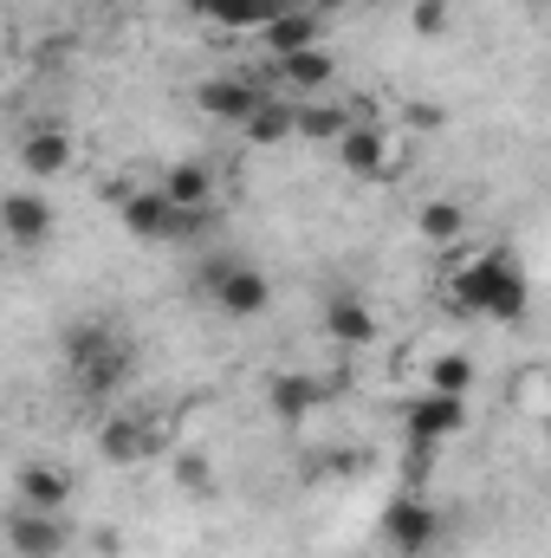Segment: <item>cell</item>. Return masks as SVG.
Wrapping results in <instances>:
<instances>
[{
  "label": "cell",
  "instance_id": "obj_1",
  "mask_svg": "<svg viewBox=\"0 0 551 558\" xmlns=\"http://www.w3.org/2000/svg\"><path fill=\"white\" fill-rule=\"evenodd\" d=\"M448 299H454V312H467V318H500V325H513V318L532 312V286H526V274H519L506 254H480V260L454 267Z\"/></svg>",
  "mask_w": 551,
  "mask_h": 558
},
{
  "label": "cell",
  "instance_id": "obj_2",
  "mask_svg": "<svg viewBox=\"0 0 551 558\" xmlns=\"http://www.w3.org/2000/svg\"><path fill=\"white\" fill-rule=\"evenodd\" d=\"M201 292L228 312V318H260L267 305H273V279L260 274L254 260H234V254H215V260H201Z\"/></svg>",
  "mask_w": 551,
  "mask_h": 558
},
{
  "label": "cell",
  "instance_id": "obj_3",
  "mask_svg": "<svg viewBox=\"0 0 551 558\" xmlns=\"http://www.w3.org/2000/svg\"><path fill=\"white\" fill-rule=\"evenodd\" d=\"M118 221H124V234H131V241H188L208 215L175 208L162 189H131V195L118 202Z\"/></svg>",
  "mask_w": 551,
  "mask_h": 558
},
{
  "label": "cell",
  "instance_id": "obj_4",
  "mask_svg": "<svg viewBox=\"0 0 551 558\" xmlns=\"http://www.w3.org/2000/svg\"><path fill=\"white\" fill-rule=\"evenodd\" d=\"M383 546L396 558H428L441 546V513H434L428 500H415V494L390 500V513H383Z\"/></svg>",
  "mask_w": 551,
  "mask_h": 558
},
{
  "label": "cell",
  "instance_id": "obj_5",
  "mask_svg": "<svg viewBox=\"0 0 551 558\" xmlns=\"http://www.w3.org/2000/svg\"><path fill=\"white\" fill-rule=\"evenodd\" d=\"M403 428H409L415 448H441L467 428V397H441V390H421L409 410H403Z\"/></svg>",
  "mask_w": 551,
  "mask_h": 558
},
{
  "label": "cell",
  "instance_id": "obj_6",
  "mask_svg": "<svg viewBox=\"0 0 551 558\" xmlns=\"http://www.w3.org/2000/svg\"><path fill=\"white\" fill-rule=\"evenodd\" d=\"M195 105H201L215 124H247V118L267 105V92H260V78H247V72H221V78H208V85L195 92Z\"/></svg>",
  "mask_w": 551,
  "mask_h": 558
},
{
  "label": "cell",
  "instance_id": "obj_7",
  "mask_svg": "<svg viewBox=\"0 0 551 558\" xmlns=\"http://www.w3.org/2000/svg\"><path fill=\"white\" fill-rule=\"evenodd\" d=\"M0 228H7L13 247H46L52 228H59V215H52V202H46L39 189H13L7 208H0Z\"/></svg>",
  "mask_w": 551,
  "mask_h": 558
},
{
  "label": "cell",
  "instance_id": "obj_8",
  "mask_svg": "<svg viewBox=\"0 0 551 558\" xmlns=\"http://www.w3.org/2000/svg\"><path fill=\"white\" fill-rule=\"evenodd\" d=\"M267 410L279 422H311L325 410V384L311 371H279V377H267Z\"/></svg>",
  "mask_w": 551,
  "mask_h": 558
},
{
  "label": "cell",
  "instance_id": "obj_9",
  "mask_svg": "<svg viewBox=\"0 0 551 558\" xmlns=\"http://www.w3.org/2000/svg\"><path fill=\"white\" fill-rule=\"evenodd\" d=\"M162 448V435L149 428V422L137 416H111L105 428H98V454L111 461V468H137V461H149Z\"/></svg>",
  "mask_w": 551,
  "mask_h": 558
},
{
  "label": "cell",
  "instance_id": "obj_10",
  "mask_svg": "<svg viewBox=\"0 0 551 558\" xmlns=\"http://www.w3.org/2000/svg\"><path fill=\"white\" fill-rule=\"evenodd\" d=\"M7 539H13L20 558H59L65 553V520L59 513H39V507H20L7 520Z\"/></svg>",
  "mask_w": 551,
  "mask_h": 558
},
{
  "label": "cell",
  "instance_id": "obj_11",
  "mask_svg": "<svg viewBox=\"0 0 551 558\" xmlns=\"http://www.w3.org/2000/svg\"><path fill=\"white\" fill-rule=\"evenodd\" d=\"M260 39H267V52H273V59L311 52V46H325V13H311V7H285Z\"/></svg>",
  "mask_w": 551,
  "mask_h": 558
},
{
  "label": "cell",
  "instance_id": "obj_12",
  "mask_svg": "<svg viewBox=\"0 0 551 558\" xmlns=\"http://www.w3.org/2000/svg\"><path fill=\"white\" fill-rule=\"evenodd\" d=\"M20 169L39 175V182H46V175H65V169H72V137H65L59 124H33V131L20 137Z\"/></svg>",
  "mask_w": 551,
  "mask_h": 558
},
{
  "label": "cell",
  "instance_id": "obj_13",
  "mask_svg": "<svg viewBox=\"0 0 551 558\" xmlns=\"http://www.w3.org/2000/svg\"><path fill=\"white\" fill-rule=\"evenodd\" d=\"M188 13L208 26H228V33H267L279 20L273 0H188Z\"/></svg>",
  "mask_w": 551,
  "mask_h": 558
},
{
  "label": "cell",
  "instance_id": "obj_14",
  "mask_svg": "<svg viewBox=\"0 0 551 558\" xmlns=\"http://www.w3.org/2000/svg\"><path fill=\"white\" fill-rule=\"evenodd\" d=\"M13 494H20V507L59 513V507L72 500V474H65V468H46V461H26V468L13 474Z\"/></svg>",
  "mask_w": 551,
  "mask_h": 558
},
{
  "label": "cell",
  "instance_id": "obj_15",
  "mask_svg": "<svg viewBox=\"0 0 551 558\" xmlns=\"http://www.w3.org/2000/svg\"><path fill=\"white\" fill-rule=\"evenodd\" d=\"M162 195L188 215H208L215 208V169L208 162H175V169H162Z\"/></svg>",
  "mask_w": 551,
  "mask_h": 558
},
{
  "label": "cell",
  "instance_id": "obj_16",
  "mask_svg": "<svg viewBox=\"0 0 551 558\" xmlns=\"http://www.w3.org/2000/svg\"><path fill=\"white\" fill-rule=\"evenodd\" d=\"M325 331H331L338 344H351V351H357V344H370V338H377V312H370L357 292H338V299L325 305Z\"/></svg>",
  "mask_w": 551,
  "mask_h": 558
},
{
  "label": "cell",
  "instance_id": "obj_17",
  "mask_svg": "<svg viewBox=\"0 0 551 558\" xmlns=\"http://www.w3.org/2000/svg\"><path fill=\"white\" fill-rule=\"evenodd\" d=\"M338 156H344V169L364 175V182H383V175H390V143H383L377 124H357L351 137L338 143Z\"/></svg>",
  "mask_w": 551,
  "mask_h": 558
},
{
  "label": "cell",
  "instance_id": "obj_18",
  "mask_svg": "<svg viewBox=\"0 0 551 558\" xmlns=\"http://www.w3.org/2000/svg\"><path fill=\"white\" fill-rule=\"evenodd\" d=\"M124 338H118V325H98V318H78V325H65V364L72 371H85V364H98V357H111Z\"/></svg>",
  "mask_w": 551,
  "mask_h": 558
},
{
  "label": "cell",
  "instance_id": "obj_19",
  "mask_svg": "<svg viewBox=\"0 0 551 558\" xmlns=\"http://www.w3.org/2000/svg\"><path fill=\"white\" fill-rule=\"evenodd\" d=\"M273 72L292 85V92H318V85H331L338 78V59L325 52V46H311V52H292V59H273Z\"/></svg>",
  "mask_w": 551,
  "mask_h": 558
},
{
  "label": "cell",
  "instance_id": "obj_20",
  "mask_svg": "<svg viewBox=\"0 0 551 558\" xmlns=\"http://www.w3.org/2000/svg\"><path fill=\"white\" fill-rule=\"evenodd\" d=\"M241 137L260 143V149H273V143L298 137V111H292V105H279V98H267V105H260V111L241 124Z\"/></svg>",
  "mask_w": 551,
  "mask_h": 558
},
{
  "label": "cell",
  "instance_id": "obj_21",
  "mask_svg": "<svg viewBox=\"0 0 551 558\" xmlns=\"http://www.w3.org/2000/svg\"><path fill=\"white\" fill-rule=\"evenodd\" d=\"M415 228H421L428 247H454V241L467 234V208H461V202H428V208L415 215Z\"/></svg>",
  "mask_w": 551,
  "mask_h": 558
},
{
  "label": "cell",
  "instance_id": "obj_22",
  "mask_svg": "<svg viewBox=\"0 0 551 558\" xmlns=\"http://www.w3.org/2000/svg\"><path fill=\"white\" fill-rule=\"evenodd\" d=\"M351 131H357L351 111H338V105H298V137L305 143H344Z\"/></svg>",
  "mask_w": 551,
  "mask_h": 558
},
{
  "label": "cell",
  "instance_id": "obj_23",
  "mask_svg": "<svg viewBox=\"0 0 551 558\" xmlns=\"http://www.w3.org/2000/svg\"><path fill=\"white\" fill-rule=\"evenodd\" d=\"M428 390H441V397H467V390H474V357H467V351H441V357L428 364Z\"/></svg>",
  "mask_w": 551,
  "mask_h": 558
},
{
  "label": "cell",
  "instance_id": "obj_24",
  "mask_svg": "<svg viewBox=\"0 0 551 558\" xmlns=\"http://www.w3.org/2000/svg\"><path fill=\"white\" fill-rule=\"evenodd\" d=\"M72 377H78V390H91V397L118 390V384L131 377V344H118L111 357H98V364H85V371H72Z\"/></svg>",
  "mask_w": 551,
  "mask_h": 558
},
{
  "label": "cell",
  "instance_id": "obj_25",
  "mask_svg": "<svg viewBox=\"0 0 551 558\" xmlns=\"http://www.w3.org/2000/svg\"><path fill=\"white\" fill-rule=\"evenodd\" d=\"M175 487L195 494V500H208V494H215V461H208V454H182V461H175Z\"/></svg>",
  "mask_w": 551,
  "mask_h": 558
},
{
  "label": "cell",
  "instance_id": "obj_26",
  "mask_svg": "<svg viewBox=\"0 0 551 558\" xmlns=\"http://www.w3.org/2000/svg\"><path fill=\"white\" fill-rule=\"evenodd\" d=\"M415 33L421 39H434V33H448V0H415Z\"/></svg>",
  "mask_w": 551,
  "mask_h": 558
},
{
  "label": "cell",
  "instance_id": "obj_27",
  "mask_svg": "<svg viewBox=\"0 0 551 558\" xmlns=\"http://www.w3.org/2000/svg\"><path fill=\"white\" fill-rule=\"evenodd\" d=\"M403 124H415V131H441V111H434V105H409Z\"/></svg>",
  "mask_w": 551,
  "mask_h": 558
},
{
  "label": "cell",
  "instance_id": "obj_28",
  "mask_svg": "<svg viewBox=\"0 0 551 558\" xmlns=\"http://www.w3.org/2000/svg\"><path fill=\"white\" fill-rule=\"evenodd\" d=\"M305 7H311V13H338L344 0H305Z\"/></svg>",
  "mask_w": 551,
  "mask_h": 558
},
{
  "label": "cell",
  "instance_id": "obj_29",
  "mask_svg": "<svg viewBox=\"0 0 551 558\" xmlns=\"http://www.w3.org/2000/svg\"><path fill=\"white\" fill-rule=\"evenodd\" d=\"M85 7H124V0H85Z\"/></svg>",
  "mask_w": 551,
  "mask_h": 558
},
{
  "label": "cell",
  "instance_id": "obj_30",
  "mask_svg": "<svg viewBox=\"0 0 551 558\" xmlns=\"http://www.w3.org/2000/svg\"><path fill=\"white\" fill-rule=\"evenodd\" d=\"M273 7H279V13H285V7H305V0H273Z\"/></svg>",
  "mask_w": 551,
  "mask_h": 558
}]
</instances>
